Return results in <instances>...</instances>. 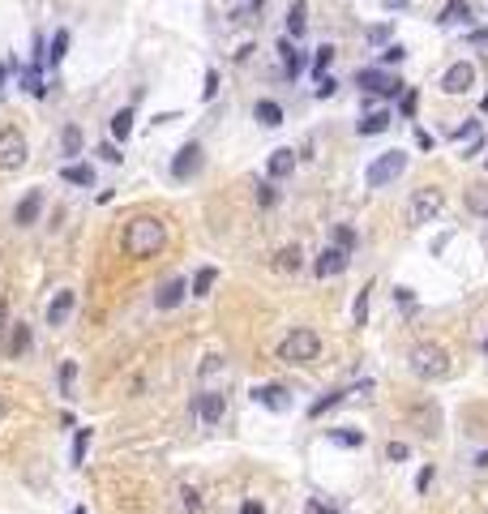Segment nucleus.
Returning a JSON list of instances; mask_svg holds the SVG:
<instances>
[{
	"instance_id": "c756f323",
	"label": "nucleus",
	"mask_w": 488,
	"mask_h": 514,
	"mask_svg": "<svg viewBox=\"0 0 488 514\" xmlns=\"http://www.w3.org/2000/svg\"><path fill=\"white\" fill-rule=\"evenodd\" d=\"M22 86L35 94V99H43L47 94V86H43V73H39V65H30V69H22Z\"/></svg>"
},
{
	"instance_id": "6e6552de",
	"label": "nucleus",
	"mask_w": 488,
	"mask_h": 514,
	"mask_svg": "<svg viewBox=\"0 0 488 514\" xmlns=\"http://www.w3.org/2000/svg\"><path fill=\"white\" fill-rule=\"evenodd\" d=\"M223 411H227V394H219V390H206V394L193 399V416L201 425H210V429L223 420Z\"/></svg>"
},
{
	"instance_id": "ea45409f",
	"label": "nucleus",
	"mask_w": 488,
	"mask_h": 514,
	"mask_svg": "<svg viewBox=\"0 0 488 514\" xmlns=\"http://www.w3.org/2000/svg\"><path fill=\"white\" fill-rule=\"evenodd\" d=\"M368 43L386 47V43H390V22H382V26H368Z\"/></svg>"
},
{
	"instance_id": "603ef678",
	"label": "nucleus",
	"mask_w": 488,
	"mask_h": 514,
	"mask_svg": "<svg viewBox=\"0 0 488 514\" xmlns=\"http://www.w3.org/2000/svg\"><path fill=\"white\" fill-rule=\"evenodd\" d=\"M240 514H265V510H261V501H244V506H240Z\"/></svg>"
},
{
	"instance_id": "bf43d9fd",
	"label": "nucleus",
	"mask_w": 488,
	"mask_h": 514,
	"mask_svg": "<svg viewBox=\"0 0 488 514\" xmlns=\"http://www.w3.org/2000/svg\"><path fill=\"white\" fill-rule=\"evenodd\" d=\"M73 514H86V510H73Z\"/></svg>"
},
{
	"instance_id": "4c0bfd02",
	"label": "nucleus",
	"mask_w": 488,
	"mask_h": 514,
	"mask_svg": "<svg viewBox=\"0 0 488 514\" xmlns=\"http://www.w3.org/2000/svg\"><path fill=\"white\" fill-rule=\"evenodd\" d=\"M407 454H411V446H407V441H390V446H386V463H403Z\"/></svg>"
},
{
	"instance_id": "6e6d98bb",
	"label": "nucleus",
	"mask_w": 488,
	"mask_h": 514,
	"mask_svg": "<svg viewBox=\"0 0 488 514\" xmlns=\"http://www.w3.org/2000/svg\"><path fill=\"white\" fill-rule=\"evenodd\" d=\"M5 73H9V69H5V65H0V90H5Z\"/></svg>"
},
{
	"instance_id": "de8ad7c7",
	"label": "nucleus",
	"mask_w": 488,
	"mask_h": 514,
	"mask_svg": "<svg viewBox=\"0 0 488 514\" xmlns=\"http://www.w3.org/2000/svg\"><path fill=\"white\" fill-rule=\"evenodd\" d=\"M99 154H103V159H107V163H120V159H125V154H120V150H116L112 142H107V146H99Z\"/></svg>"
},
{
	"instance_id": "a19ab883",
	"label": "nucleus",
	"mask_w": 488,
	"mask_h": 514,
	"mask_svg": "<svg viewBox=\"0 0 488 514\" xmlns=\"http://www.w3.org/2000/svg\"><path fill=\"white\" fill-rule=\"evenodd\" d=\"M275 201H279L275 184H261V189H257V206H261V211H270V206H275Z\"/></svg>"
},
{
	"instance_id": "09e8293b",
	"label": "nucleus",
	"mask_w": 488,
	"mask_h": 514,
	"mask_svg": "<svg viewBox=\"0 0 488 514\" xmlns=\"http://www.w3.org/2000/svg\"><path fill=\"white\" fill-rule=\"evenodd\" d=\"M403 116H415V90H403Z\"/></svg>"
},
{
	"instance_id": "2f4dec72",
	"label": "nucleus",
	"mask_w": 488,
	"mask_h": 514,
	"mask_svg": "<svg viewBox=\"0 0 488 514\" xmlns=\"http://www.w3.org/2000/svg\"><path fill=\"white\" fill-rule=\"evenodd\" d=\"M334 403H343V390H330V394H321V399L308 407V416H325V411H330Z\"/></svg>"
},
{
	"instance_id": "f257e3e1",
	"label": "nucleus",
	"mask_w": 488,
	"mask_h": 514,
	"mask_svg": "<svg viewBox=\"0 0 488 514\" xmlns=\"http://www.w3.org/2000/svg\"><path fill=\"white\" fill-rule=\"evenodd\" d=\"M163 244H168V227L150 215H137L125 223V253L129 257H154Z\"/></svg>"
},
{
	"instance_id": "0eeeda50",
	"label": "nucleus",
	"mask_w": 488,
	"mask_h": 514,
	"mask_svg": "<svg viewBox=\"0 0 488 514\" xmlns=\"http://www.w3.org/2000/svg\"><path fill=\"white\" fill-rule=\"evenodd\" d=\"M26 137L22 129H0V172H18L26 163Z\"/></svg>"
},
{
	"instance_id": "f8f14e48",
	"label": "nucleus",
	"mask_w": 488,
	"mask_h": 514,
	"mask_svg": "<svg viewBox=\"0 0 488 514\" xmlns=\"http://www.w3.org/2000/svg\"><path fill=\"white\" fill-rule=\"evenodd\" d=\"M265 172H270V180H283V176H292V172H296V150H292V146H279V150H270V159H265Z\"/></svg>"
},
{
	"instance_id": "4d7b16f0",
	"label": "nucleus",
	"mask_w": 488,
	"mask_h": 514,
	"mask_svg": "<svg viewBox=\"0 0 488 514\" xmlns=\"http://www.w3.org/2000/svg\"><path fill=\"white\" fill-rule=\"evenodd\" d=\"M480 108H484V112H488V94H484V103H480Z\"/></svg>"
},
{
	"instance_id": "f03ea898",
	"label": "nucleus",
	"mask_w": 488,
	"mask_h": 514,
	"mask_svg": "<svg viewBox=\"0 0 488 514\" xmlns=\"http://www.w3.org/2000/svg\"><path fill=\"white\" fill-rule=\"evenodd\" d=\"M317 356H321V339H317V330H308V326H296V330L283 334V343H279V360H283V365H313Z\"/></svg>"
},
{
	"instance_id": "2eb2a0df",
	"label": "nucleus",
	"mask_w": 488,
	"mask_h": 514,
	"mask_svg": "<svg viewBox=\"0 0 488 514\" xmlns=\"http://www.w3.org/2000/svg\"><path fill=\"white\" fill-rule=\"evenodd\" d=\"M279 56H283V69H287V77H300V73L308 69V56H304V51L292 43V35L279 43Z\"/></svg>"
},
{
	"instance_id": "79ce46f5",
	"label": "nucleus",
	"mask_w": 488,
	"mask_h": 514,
	"mask_svg": "<svg viewBox=\"0 0 488 514\" xmlns=\"http://www.w3.org/2000/svg\"><path fill=\"white\" fill-rule=\"evenodd\" d=\"M201 94H206V99L219 94V69H206V86H201Z\"/></svg>"
},
{
	"instance_id": "7c9ffc66",
	"label": "nucleus",
	"mask_w": 488,
	"mask_h": 514,
	"mask_svg": "<svg viewBox=\"0 0 488 514\" xmlns=\"http://www.w3.org/2000/svg\"><path fill=\"white\" fill-rule=\"evenodd\" d=\"M214 279H219V270H214V266H201V270H197V279H193V296H210Z\"/></svg>"
},
{
	"instance_id": "c9c22d12",
	"label": "nucleus",
	"mask_w": 488,
	"mask_h": 514,
	"mask_svg": "<svg viewBox=\"0 0 488 514\" xmlns=\"http://www.w3.org/2000/svg\"><path fill=\"white\" fill-rule=\"evenodd\" d=\"M450 137H454V142H475V137H480V120H467V125H458Z\"/></svg>"
},
{
	"instance_id": "3c124183",
	"label": "nucleus",
	"mask_w": 488,
	"mask_h": 514,
	"mask_svg": "<svg viewBox=\"0 0 488 514\" xmlns=\"http://www.w3.org/2000/svg\"><path fill=\"white\" fill-rule=\"evenodd\" d=\"M394 304H411V287H394Z\"/></svg>"
},
{
	"instance_id": "49530a36",
	"label": "nucleus",
	"mask_w": 488,
	"mask_h": 514,
	"mask_svg": "<svg viewBox=\"0 0 488 514\" xmlns=\"http://www.w3.org/2000/svg\"><path fill=\"white\" fill-rule=\"evenodd\" d=\"M73 377H77V365H73V360H65V365H61V382H65V390L73 386Z\"/></svg>"
},
{
	"instance_id": "5701e85b",
	"label": "nucleus",
	"mask_w": 488,
	"mask_h": 514,
	"mask_svg": "<svg viewBox=\"0 0 488 514\" xmlns=\"http://www.w3.org/2000/svg\"><path fill=\"white\" fill-rule=\"evenodd\" d=\"M5 351H9V360H22V356L30 351V326H13V330H9Z\"/></svg>"
},
{
	"instance_id": "20e7f679",
	"label": "nucleus",
	"mask_w": 488,
	"mask_h": 514,
	"mask_svg": "<svg viewBox=\"0 0 488 514\" xmlns=\"http://www.w3.org/2000/svg\"><path fill=\"white\" fill-rule=\"evenodd\" d=\"M403 172H407V154H403V150H386V154H377V159L364 168V184H368V189H386V184H394Z\"/></svg>"
},
{
	"instance_id": "423d86ee",
	"label": "nucleus",
	"mask_w": 488,
	"mask_h": 514,
	"mask_svg": "<svg viewBox=\"0 0 488 514\" xmlns=\"http://www.w3.org/2000/svg\"><path fill=\"white\" fill-rule=\"evenodd\" d=\"M356 86H360L364 94H382V99H399V94L407 90L386 65H368V69H360V73H356Z\"/></svg>"
},
{
	"instance_id": "6ab92c4d",
	"label": "nucleus",
	"mask_w": 488,
	"mask_h": 514,
	"mask_svg": "<svg viewBox=\"0 0 488 514\" xmlns=\"http://www.w3.org/2000/svg\"><path fill=\"white\" fill-rule=\"evenodd\" d=\"M471 18H475V9L467 5V0H450L437 22H442V26H471Z\"/></svg>"
},
{
	"instance_id": "58836bf2",
	"label": "nucleus",
	"mask_w": 488,
	"mask_h": 514,
	"mask_svg": "<svg viewBox=\"0 0 488 514\" xmlns=\"http://www.w3.org/2000/svg\"><path fill=\"white\" fill-rule=\"evenodd\" d=\"M180 497H184V501H180L184 510H193V514L201 510V493H197V489H189V484H180Z\"/></svg>"
},
{
	"instance_id": "864d4df0",
	"label": "nucleus",
	"mask_w": 488,
	"mask_h": 514,
	"mask_svg": "<svg viewBox=\"0 0 488 514\" xmlns=\"http://www.w3.org/2000/svg\"><path fill=\"white\" fill-rule=\"evenodd\" d=\"M382 5H386V9H407L411 0H382Z\"/></svg>"
},
{
	"instance_id": "f3484780",
	"label": "nucleus",
	"mask_w": 488,
	"mask_h": 514,
	"mask_svg": "<svg viewBox=\"0 0 488 514\" xmlns=\"http://www.w3.org/2000/svg\"><path fill=\"white\" fill-rule=\"evenodd\" d=\"M253 403H261L270 411H287V390L283 386H253Z\"/></svg>"
},
{
	"instance_id": "473e14b6",
	"label": "nucleus",
	"mask_w": 488,
	"mask_h": 514,
	"mask_svg": "<svg viewBox=\"0 0 488 514\" xmlns=\"http://www.w3.org/2000/svg\"><path fill=\"white\" fill-rule=\"evenodd\" d=\"M403 61H407V47H403V43H386V47H382V65H386V69H390V65H403Z\"/></svg>"
},
{
	"instance_id": "4be33fe9",
	"label": "nucleus",
	"mask_w": 488,
	"mask_h": 514,
	"mask_svg": "<svg viewBox=\"0 0 488 514\" xmlns=\"http://www.w3.org/2000/svg\"><path fill=\"white\" fill-rule=\"evenodd\" d=\"M304 30H308V5H304V0H292V9H287V35L300 39Z\"/></svg>"
},
{
	"instance_id": "c03bdc74",
	"label": "nucleus",
	"mask_w": 488,
	"mask_h": 514,
	"mask_svg": "<svg viewBox=\"0 0 488 514\" xmlns=\"http://www.w3.org/2000/svg\"><path fill=\"white\" fill-rule=\"evenodd\" d=\"M467 47H484V56H488V30H471L467 35Z\"/></svg>"
},
{
	"instance_id": "f704fd0d",
	"label": "nucleus",
	"mask_w": 488,
	"mask_h": 514,
	"mask_svg": "<svg viewBox=\"0 0 488 514\" xmlns=\"http://www.w3.org/2000/svg\"><path fill=\"white\" fill-rule=\"evenodd\" d=\"M86 446H90V429H82L77 441H73V468H82V463H86Z\"/></svg>"
},
{
	"instance_id": "39448f33",
	"label": "nucleus",
	"mask_w": 488,
	"mask_h": 514,
	"mask_svg": "<svg viewBox=\"0 0 488 514\" xmlns=\"http://www.w3.org/2000/svg\"><path fill=\"white\" fill-rule=\"evenodd\" d=\"M442 206H446L442 189H432V184L415 189V193H411V201H407V223H411V227H424V223H432V219L442 215Z\"/></svg>"
},
{
	"instance_id": "7ed1b4c3",
	"label": "nucleus",
	"mask_w": 488,
	"mask_h": 514,
	"mask_svg": "<svg viewBox=\"0 0 488 514\" xmlns=\"http://www.w3.org/2000/svg\"><path fill=\"white\" fill-rule=\"evenodd\" d=\"M411 373H415L420 382H442V377H450V356H446V347L420 343V347L411 351Z\"/></svg>"
},
{
	"instance_id": "ddd939ff",
	"label": "nucleus",
	"mask_w": 488,
	"mask_h": 514,
	"mask_svg": "<svg viewBox=\"0 0 488 514\" xmlns=\"http://www.w3.org/2000/svg\"><path fill=\"white\" fill-rule=\"evenodd\" d=\"M39 211H43V193H39V189H30V193L18 201L13 223H18V227H35V223H39Z\"/></svg>"
},
{
	"instance_id": "a18cd8bd",
	"label": "nucleus",
	"mask_w": 488,
	"mask_h": 514,
	"mask_svg": "<svg viewBox=\"0 0 488 514\" xmlns=\"http://www.w3.org/2000/svg\"><path fill=\"white\" fill-rule=\"evenodd\" d=\"M334 90H339V82H334V77H321V82H317V99H330Z\"/></svg>"
},
{
	"instance_id": "8fccbe9b",
	"label": "nucleus",
	"mask_w": 488,
	"mask_h": 514,
	"mask_svg": "<svg viewBox=\"0 0 488 514\" xmlns=\"http://www.w3.org/2000/svg\"><path fill=\"white\" fill-rule=\"evenodd\" d=\"M428 484H432V468H424V472H420V476H415V489H420V493H424V489H428Z\"/></svg>"
},
{
	"instance_id": "a211bd4d",
	"label": "nucleus",
	"mask_w": 488,
	"mask_h": 514,
	"mask_svg": "<svg viewBox=\"0 0 488 514\" xmlns=\"http://www.w3.org/2000/svg\"><path fill=\"white\" fill-rule=\"evenodd\" d=\"M463 201H467V211H471V215L488 219V180H475V184H467Z\"/></svg>"
},
{
	"instance_id": "a878e982",
	"label": "nucleus",
	"mask_w": 488,
	"mask_h": 514,
	"mask_svg": "<svg viewBox=\"0 0 488 514\" xmlns=\"http://www.w3.org/2000/svg\"><path fill=\"white\" fill-rule=\"evenodd\" d=\"M65 51H69V30H56V35H51V43H47V65L56 69L65 61Z\"/></svg>"
},
{
	"instance_id": "72a5a7b5",
	"label": "nucleus",
	"mask_w": 488,
	"mask_h": 514,
	"mask_svg": "<svg viewBox=\"0 0 488 514\" xmlns=\"http://www.w3.org/2000/svg\"><path fill=\"white\" fill-rule=\"evenodd\" d=\"M330 441H339V446H364V433H356V429H330Z\"/></svg>"
},
{
	"instance_id": "1a4fd4ad",
	"label": "nucleus",
	"mask_w": 488,
	"mask_h": 514,
	"mask_svg": "<svg viewBox=\"0 0 488 514\" xmlns=\"http://www.w3.org/2000/svg\"><path fill=\"white\" fill-rule=\"evenodd\" d=\"M475 86V65L471 61H454L446 73H442V90L446 94H467Z\"/></svg>"
},
{
	"instance_id": "cd10ccee",
	"label": "nucleus",
	"mask_w": 488,
	"mask_h": 514,
	"mask_svg": "<svg viewBox=\"0 0 488 514\" xmlns=\"http://www.w3.org/2000/svg\"><path fill=\"white\" fill-rule=\"evenodd\" d=\"M69 184H94V168H86V163H65V172H61Z\"/></svg>"
},
{
	"instance_id": "bb28decb",
	"label": "nucleus",
	"mask_w": 488,
	"mask_h": 514,
	"mask_svg": "<svg viewBox=\"0 0 488 514\" xmlns=\"http://www.w3.org/2000/svg\"><path fill=\"white\" fill-rule=\"evenodd\" d=\"M129 133H133V112L120 108V112L112 116V137H116V142H129Z\"/></svg>"
},
{
	"instance_id": "13d9d810",
	"label": "nucleus",
	"mask_w": 488,
	"mask_h": 514,
	"mask_svg": "<svg viewBox=\"0 0 488 514\" xmlns=\"http://www.w3.org/2000/svg\"><path fill=\"white\" fill-rule=\"evenodd\" d=\"M484 351H488V339H484Z\"/></svg>"
},
{
	"instance_id": "393cba45",
	"label": "nucleus",
	"mask_w": 488,
	"mask_h": 514,
	"mask_svg": "<svg viewBox=\"0 0 488 514\" xmlns=\"http://www.w3.org/2000/svg\"><path fill=\"white\" fill-rule=\"evenodd\" d=\"M61 154H65V159L82 154V129H77V125H65V129H61Z\"/></svg>"
},
{
	"instance_id": "37998d69",
	"label": "nucleus",
	"mask_w": 488,
	"mask_h": 514,
	"mask_svg": "<svg viewBox=\"0 0 488 514\" xmlns=\"http://www.w3.org/2000/svg\"><path fill=\"white\" fill-rule=\"evenodd\" d=\"M364 318H368V292L356 296V326H364Z\"/></svg>"
},
{
	"instance_id": "5fc2aeb1",
	"label": "nucleus",
	"mask_w": 488,
	"mask_h": 514,
	"mask_svg": "<svg viewBox=\"0 0 488 514\" xmlns=\"http://www.w3.org/2000/svg\"><path fill=\"white\" fill-rule=\"evenodd\" d=\"M9 416V403H5V394H0V420H5Z\"/></svg>"
},
{
	"instance_id": "dca6fc26",
	"label": "nucleus",
	"mask_w": 488,
	"mask_h": 514,
	"mask_svg": "<svg viewBox=\"0 0 488 514\" xmlns=\"http://www.w3.org/2000/svg\"><path fill=\"white\" fill-rule=\"evenodd\" d=\"M184 296H189V283L184 279H168V283L154 292V304L158 308H176V304H184Z\"/></svg>"
},
{
	"instance_id": "9b49d317",
	"label": "nucleus",
	"mask_w": 488,
	"mask_h": 514,
	"mask_svg": "<svg viewBox=\"0 0 488 514\" xmlns=\"http://www.w3.org/2000/svg\"><path fill=\"white\" fill-rule=\"evenodd\" d=\"M201 172V146L197 142H184L180 150H176V159H172V176L176 180H189V176H197Z\"/></svg>"
},
{
	"instance_id": "4468645a",
	"label": "nucleus",
	"mask_w": 488,
	"mask_h": 514,
	"mask_svg": "<svg viewBox=\"0 0 488 514\" xmlns=\"http://www.w3.org/2000/svg\"><path fill=\"white\" fill-rule=\"evenodd\" d=\"M73 304H77L73 292H56V296H51V304H47V326H65L73 318Z\"/></svg>"
},
{
	"instance_id": "c85d7f7f",
	"label": "nucleus",
	"mask_w": 488,
	"mask_h": 514,
	"mask_svg": "<svg viewBox=\"0 0 488 514\" xmlns=\"http://www.w3.org/2000/svg\"><path fill=\"white\" fill-rule=\"evenodd\" d=\"M330 61H334V43H321V47L313 51V73H317V82L325 77V69H330Z\"/></svg>"
},
{
	"instance_id": "412c9836",
	"label": "nucleus",
	"mask_w": 488,
	"mask_h": 514,
	"mask_svg": "<svg viewBox=\"0 0 488 514\" xmlns=\"http://www.w3.org/2000/svg\"><path fill=\"white\" fill-rule=\"evenodd\" d=\"M300 266H304V253H300V244L279 249V257H275V270H279V275H296Z\"/></svg>"
},
{
	"instance_id": "b1692460",
	"label": "nucleus",
	"mask_w": 488,
	"mask_h": 514,
	"mask_svg": "<svg viewBox=\"0 0 488 514\" xmlns=\"http://www.w3.org/2000/svg\"><path fill=\"white\" fill-rule=\"evenodd\" d=\"M356 129H360V137H373V133H386V129H390V112H368V116H364V120L356 125Z\"/></svg>"
},
{
	"instance_id": "9d476101",
	"label": "nucleus",
	"mask_w": 488,
	"mask_h": 514,
	"mask_svg": "<svg viewBox=\"0 0 488 514\" xmlns=\"http://www.w3.org/2000/svg\"><path fill=\"white\" fill-rule=\"evenodd\" d=\"M347 249H339V244H325L321 253H317V262H313V270H317V279H334V275H343L347 270Z\"/></svg>"
},
{
	"instance_id": "aec40b11",
	"label": "nucleus",
	"mask_w": 488,
	"mask_h": 514,
	"mask_svg": "<svg viewBox=\"0 0 488 514\" xmlns=\"http://www.w3.org/2000/svg\"><path fill=\"white\" fill-rule=\"evenodd\" d=\"M253 116H257V125H261V129H279V125H283V108H279L275 99H257Z\"/></svg>"
},
{
	"instance_id": "e433bc0d",
	"label": "nucleus",
	"mask_w": 488,
	"mask_h": 514,
	"mask_svg": "<svg viewBox=\"0 0 488 514\" xmlns=\"http://www.w3.org/2000/svg\"><path fill=\"white\" fill-rule=\"evenodd\" d=\"M334 244H339V249H347V253H351V249H356V232H351V227H347V223H339V227H334Z\"/></svg>"
}]
</instances>
